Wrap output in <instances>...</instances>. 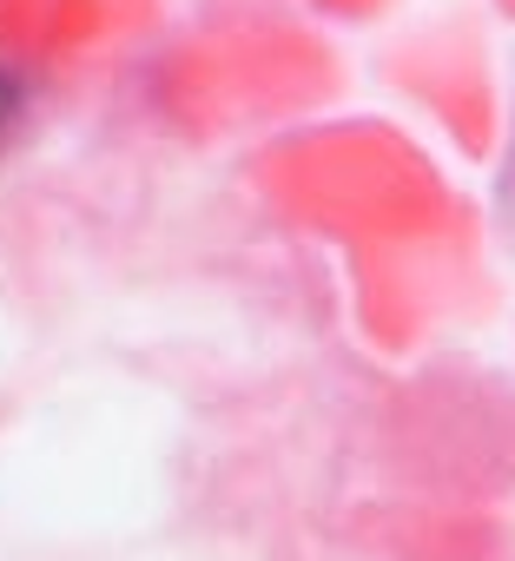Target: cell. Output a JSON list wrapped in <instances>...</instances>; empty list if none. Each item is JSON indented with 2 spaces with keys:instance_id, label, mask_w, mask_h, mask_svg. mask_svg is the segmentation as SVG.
I'll use <instances>...</instances> for the list:
<instances>
[{
  "instance_id": "cell-1",
  "label": "cell",
  "mask_w": 515,
  "mask_h": 561,
  "mask_svg": "<svg viewBox=\"0 0 515 561\" xmlns=\"http://www.w3.org/2000/svg\"><path fill=\"white\" fill-rule=\"evenodd\" d=\"M21 100H27V93H21V80H14L8 67H0V139H8V133L21 126Z\"/></svg>"
}]
</instances>
